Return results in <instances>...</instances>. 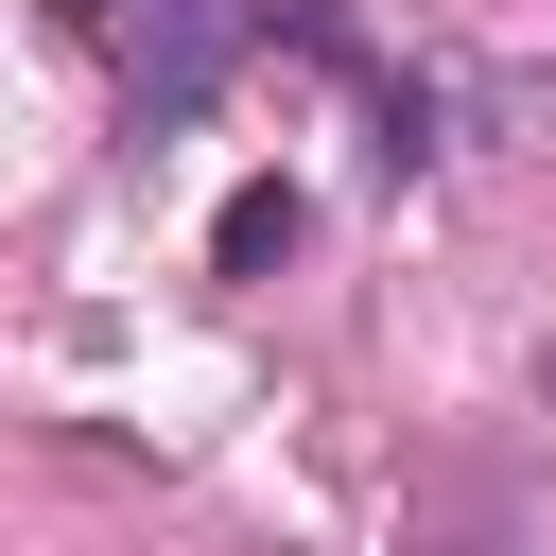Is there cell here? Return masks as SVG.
<instances>
[{"label":"cell","instance_id":"obj_1","mask_svg":"<svg viewBox=\"0 0 556 556\" xmlns=\"http://www.w3.org/2000/svg\"><path fill=\"white\" fill-rule=\"evenodd\" d=\"M87 52H122V87L139 104H191L208 87V0H52Z\"/></svg>","mask_w":556,"mask_h":556}]
</instances>
